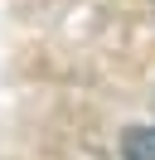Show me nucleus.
Segmentation results:
<instances>
[{
	"instance_id": "nucleus-1",
	"label": "nucleus",
	"mask_w": 155,
	"mask_h": 160,
	"mask_svg": "<svg viewBox=\"0 0 155 160\" xmlns=\"http://www.w3.org/2000/svg\"><path fill=\"white\" fill-rule=\"evenodd\" d=\"M121 155H126V160H155V126H136V131H126Z\"/></svg>"
}]
</instances>
